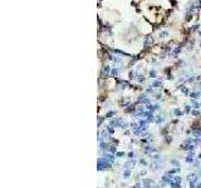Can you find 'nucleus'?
Returning a JSON list of instances; mask_svg holds the SVG:
<instances>
[{
	"label": "nucleus",
	"instance_id": "obj_1",
	"mask_svg": "<svg viewBox=\"0 0 201 188\" xmlns=\"http://www.w3.org/2000/svg\"><path fill=\"white\" fill-rule=\"evenodd\" d=\"M112 167V164L111 163H108L107 161L104 159L103 157H99L98 158V162H97V169L98 171H107V169H109Z\"/></svg>",
	"mask_w": 201,
	"mask_h": 188
},
{
	"label": "nucleus",
	"instance_id": "obj_2",
	"mask_svg": "<svg viewBox=\"0 0 201 188\" xmlns=\"http://www.w3.org/2000/svg\"><path fill=\"white\" fill-rule=\"evenodd\" d=\"M102 157H103L104 158V159L106 161H107L108 162V163H113V162H115V159H116V156H115V154H112V153H108V152H104L103 154H102Z\"/></svg>",
	"mask_w": 201,
	"mask_h": 188
},
{
	"label": "nucleus",
	"instance_id": "obj_3",
	"mask_svg": "<svg viewBox=\"0 0 201 188\" xmlns=\"http://www.w3.org/2000/svg\"><path fill=\"white\" fill-rule=\"evenodd\" d=\"M187 180L189 182H192V183H199V176L196 174V173H190V174H187Z\"/></svg>",
	"mask_w": 201,
	"mask_h": 188
},
{
	"label": "nucleus",
	"instance_id": "obj_4",
	"mask_svg": "<svg viewBox=\"0 0 201 188\" xmlns=\"http://www.w3.org/2000/svg\"><path fill=\"white\" fill-rule=\"evenodd\" d=\"M108 145H109V143H108V142H106V141L98 143V147H99V149H101V150H103V153H104V152H107V150H108Z\"/></svg>",
	"mask_w": 201,
	"mask_h": 188
},
{
	"label": "nucleus",
	"instance_id": "obj_5",
	"mask_svg": "<svg viewBox=\"0 0 201 188\" xmlns=\"http://www.w3.org/2000/svg\"><path fill=\"white\" fill-rule=\"evenodd\" d=\"M152 183H153V180L151 178H143L142 179V184H143V187H145V188H150Z\"/></svg>",
	"mask_w": 201,
	"mask_h": 188
},
{
	"label": "nucleus",
	"instance_id": "obj_6",
	"mask_svg": "<svg viewBox=\"0 0 201 188\" xmlns=\"http://www.w3.org/2000/svg\"><path fill=\"white\" fill-rule=\"evenodd\" d=\"M194 157H195V153L194 152H189V156L186 157V163H194Z\"/></svg>",
	"mask_w": 201,
	"mask_h": 188
},
{
	"label": "nucleus",
	"instance_id": "obj_7",
	"mask_svg": "<svg viewBox=\"0 0 201 188\" xmlns=\"http://www.w3.org/2000/svg\"><path fill=\"white\" fill-rule=\"evenodd\" d=\"M108 153H112V154H116L117 153V148H116V144H112V143H109L108 145Z\"/></svg>",
	"mask_w": 201,
	"mask_h": 188
},
{
	"label": "nucleus",
	"instance_id": "obj_8",
	"mask_svg": "<svg viewBox=\"0 0 201 188\" xmlns=\"http://www.w3.org/2000/svg\"><path fill=\"white\" fill-rule=\"evenodd\" d=\"M130 177H131V169H130V168H126V169L123 171V178H124V179H128Z\"/></svg>",
	"mask_w": 201,
	"mask_h": 188
},
{
	"label": "nucleus",
	"instance_id": "obj_9",
	"mask_svg": "<svg viewBox=\"0 0 201 188\" xmlns=\"http://www.w3.org/2000/svg\"><path fill=\"white\" fill-rule=\"evenodd\" d=\"M181 171V168L180 167H175V168H171V169H169L167 171V173H170V174H175V173H179Z\"/></svg>",
	"mask_w": 201,
	"mask_h": 188
},
{
	"label": "nucleus",
	"instance_id": "obj_10",
	"mask_svg": "<svg viewBox=\"0 0 201 188\" xmlns=\"http://www.w3.org/2000/svg\"><path fill=\"white\" fill-rule=\"evenodd\" d=\"M151 158H152L153 161H157V162H161V161H162V156H161L160 153L153 154V156H151Z\"/></svg>",
	"mask_w": 201,
	"mask_h": 188
},
{
	"label": "nucleus",
	"instance_id": "obj_11",
	"mask_svg": "<svg viewBox=\"0 0 201 188\" xmlns=\"http://www.w3.org/2000/svg\"><path fill=\"white\" fill-rule=\"evenodd\" d=\"M173 114H175L176 117H181L184 114V112L181 110V109H179V108H175V109H173Z\"/></svg>",
	"mask_w": 201,
	"mask_h": 188
},
{
	"label": "nucleus",
	"instance_id": "obj_12",
	"mask_svg": "<svg viewBox=\"0 0 201 188\" xmlns=\"http://www.w3.org/2000/svg\"><path fill=\"white\" fill-rule=\"evenodd\" d=\"M155 122H156L157 124H161V123L165 122V118H164V117H161V115H157L156 119H155Z\"/></svg>",
	"mask_w": 201,
	"mask_h": 188
},
{
	"label": "nucleus",
	"instance_id": "obj_13",
	"mask_svg": "<svg viewBox=\"0 0 201 188\" xmlns=\"http://www.w3.org/2000/svg\"><path fill=\"white\" fill-rule=\"evenodd\" d=\"M170 163H171V165H175V167H180L179 161L175 159V158H171V161H170Z\"/></svg>",
	"mask_w": 201,
	"mask_h": 188
},
{
	"label": "nucleus",
	"instance_id": "obj_14",
	"mask_svg": "<svg viewBox=\"0 0 201 188\" xmlns=\"http://www.w3.org/2000/svg\"><path fill=\"white\" fill-rule=\"evenodd\" d=\"M170 188H181V183H175V182H171L169 184Z\"/></svg>",
	"mask_w": 201,
	"mask_h": 188
},
{
	"label": "nucleus",
	"instance_id": "obj_15",
	"mask_svg": "<svg viewBox=\"0 0 201 188\" xmlns=\"http://www.w3.org/2000/svg\"><path fill=\"white\" fill-rule=\"evenodd\" d=\"M115 114H116V112L115 110H111V112H108L107 114H106V118H107V119H112V117H115Z\"/></svg>",
	"mask_w": 201,
	"mask_h": 188
},
{
	"label": "nucleus",
	"instance_id": "obj_16",
	"mask_svg": "<svg viewBox=\"0 0 201 188\" xmlns=\"http://www.w3.org/2000/svg\"><path fill=\"white\" fill-rule=\"evenodd\" d=\"M172 182H175V183H181L182 182V178H181L180 176H173V180Z\"/></svg>",
	"mask_w": 201,
	"mask_h": 188
},
{
	"label": "nucleus",
	"instance_id": "obj_17",
	"mask_svg": "<svg viewBox=\"0 0 201 188\" xmlns=\"http://www.w3.org/2000/svg\"><path fill=\"white\" fill-rule=\"evenodd\" d=\"M106 130H107L108 133H109V135H111V134H113V133H115V127H112V126H108V127H107V129H106Z\"/></svg>",
	"mask_w": 201,
	"mask_h": 188
},
{
	"label": "nucleus",
	"instance_id": "obj_18",
	"mask_svg": "<svg viewBox=\"0 0 201 188\" xmlns=\"http://www.w3.org/2000/svg\"><path fill=\"white\" fill-rule=\"evenodd\" d=\"M115 156H116L117 158H123V157H126V156H127V154H126V153H124V152H117V153L115 154Z\"/></svg>",
	"mask_w": 201,
	"mask_h": 188
},
{
	"label": "nucleus",
	"instance_id": "obj_19",
	"mask_svg": "<svg viewBox=\"0 0 201 188\" xmlns=\"http://www.w3.org/2000/svg\"><path fill=\"white\" fill-rule=\"evenodd\" d=\"M104 119H106V117H99V118H98V127H99L101 124L104 122Z\"/></svg>",
	"mask_w": 201,
	"mask_h": 188
},
{
	"label": "nucleus",
	"instance_id": "obj_20",
	"mask_svg": "<svg viewBox=\"0 0 201 188\" xmlns=\"http://www.w3.org/2000/svg\"><path fill=\"white\" fill-rule=\"evenodd\" d=\"M165 138H166L165 141H166V143H167V144H170V143L172 142V137H170V135H166Z\"/></svg>",
	"mask_w": 201,
	"mask_h": 188
},
{
	"label": "nucleus",
	"instance_id": "obj_21",
	"mask_svg": "<svg viewBox=\"0 0 201 188\" xmlns=\"http://www.w3.org/2000/svg\"><path fill=\"white\" fill-rule=\"evenodd\" d=\"M127 157H128V159H133L135 153H133V152H128V153H127Z\"/></svg>",
	"mask_w": 201,
	"mask_h": 188
},
{
	"label": "nucleus",
	"instance_id": "obj_22",
	"mask_svg": "<svg viewBox=\"0 0 201 188\" xmlns=\"http://www.w3.org/2000/svg\"><path fill=\"white\" fill-rule=\"evenodd\" d=\"M191 114H192V115H195V117H200V115H201V113L198 112V110H191Z\"/></svg>",
	"mask_w": 201,
	"mask_h": 188
},
{
	"label": "nucleus",
	"instance_id": "obj_23",
	"mask_svg": "<svg viewBox=\"0 0 201 188\" xmlns=\"http://www.w3.org/2000/svg\"><path fill=\"white\" fill-rule=\"evenodd\" d=\"M192 105H194V108H195V109H199V108L201 107V105H200L199 103H196L195 100H192Z\"/></svg>",
	"mask_w": 201,
	"mask_h": 188
},
{
	"label": "nucleus",
	"instance_id": "obj_24",
	"mask_svg": "<svg viewBox=\"0 0 201 188\" xmlns=\"http://www.w3.org/2000/svg\"><path fill=\"white\" fill-rule=\"evenodd\" d=\"M140 164H141V165H147L146 159H143V158H142V159H140Z\"/></svg>",
	"mask_w": 201,
	"mask_h": 188
},
{
	"label": "nucleus",
	"instance_id": "obj_25",
	"mask_svg": "<svg viewBox=\"0 0 201 188\" xmlns=\"http://www.w3.org/2000/svg\"><path fill=\"white\" fill-rule=\"evenodd\" d=\"M189 188H196V183H192V182H189Z\"/></svg>",
	"mask_w": 201,
	"mask_h": 188
},
{
	"label": "nucleus",
	"instance_id": "obj_26",
	"mask_svg": "<svg viewBox=\"0 0 201 188\" xmlns=\"http://www.w3.org/2000/svg\"><path fill=\"white\" fill-rule=\"evenodd\" d=\"M185 112H186V113H190L191 112V107H190V105H186V107H185Z\"/></svg>",
	"mask_w": 201,
	"mask_h": 188
},
{
	"label": "nucleus",
	"instance_id": "obj_27",
	"mask_svg": "<svg viewBox=\"0 0 201 188\" xmlns=\"http://www.w3.org/2000/svg\"><path fill=\"white\" fill-rule=\"evenodd\" d=\"M194 165H196V167H199V161H195V162H194Z\"/></svg>",
	"mask_w": 201,
	"mask_h": 188
},
{
	"label": "nucleus",
	"instance_id": "obj_28",
	"mask_svg": "<svg viewBox=\"0 0 201 188\" xmlns=\"http://www.w3.org/2000/svg\"><path fill=\"white\" fill-rule=\"evenodd\" d=\"M196 188H201V183H198V184H196Z\"/></svg>",
	"mask_w": 201,
	"mask_h": 188
},
{
	"label": "nucleus",
	"instance_id": "obj_29",
	"mask_svg": "<svg viewBox=\"0 0 201 188\" xmlns=\"http://www.w3.org/2000/svg\"><path fill=\"white\" fill-rule=\"evenodd\" d=\"M199 159H201V153L199 154Z\"/></svg>",
	"mask_w": 201,
	"mask_h": 188
},
{
	"label": "nucleus",
	"instance_id": "obj_30",
	"mask_svg": "<svg viewBox=\"0 0 201 188\" xmlns=\"http://www.w3.org/2000/svg\"><path fill=\"white\" fill-rule=\"evenodd\" d=\"M200 171H201V165H200Z\"/></svg>",
	"mask_w": 201,
	"mask_h": 188
},
{
	"label": "nucleus",
	"instance_id": "obj_31",
	"mask_svg": "<svg viewBox=\"0 0 201 188\" xmlns=\"http://www.w3.org/2000/svg\"><path fill=\"white\" fill-rule=\"evenodd\" d=\"M200 178H201V173H200Z\"/></svg>",
	"mask_w": 201,
	"mask_h": 188
},
{
	"label": "nucleus",
	"instance_id": "obj_32",
	"mask_svg": "<svg viewBox=\"0 0 201 188\" xmlns=\"http://www.w3.org/2000/svg\"><path fill=\"white\" fill-rule=\"evenodd\" d=\"M200 105H201V104H200Z\"/></svg>",
	"mask_w": 201,
	"mask_h": 188
}]
</instances>
